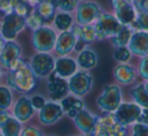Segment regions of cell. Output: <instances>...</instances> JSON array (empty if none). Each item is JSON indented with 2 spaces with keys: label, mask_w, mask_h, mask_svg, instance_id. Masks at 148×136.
<instances>
[{
  "label": "cell",
  "mask_w": 148,
  "mask_h": 136,
  "mask_svg": "<svg viewBox=\"0 0 148 136\" xmlns=\"http://www.w3.org/2000/svg\"><path fill=\"white\" fill-rule=\"evenodd\" d=\"M63 115L62 107L55 103H46L45 106L40 110L39 118L44 125H52L56 123Z\"/></svg>",
  "instance_id": "obj_13"
},
{
  "label": "cell",
  "mask_w": 148,
  "mask_h": 136,
  "mask_svg": "<svg viewBox=\"0 0 148 136\" xmlns=\"http://www.w3.org/2000/svg\"><path fill=\"white\" fill-rule=\"evenodd\" d=\"M61 107L63 113H66L70 118H73L79 111L83 109L84 104L81 100L74 97H64L61 101Z\"/></svg>",
  "instance_id": "obj_22"
},
{
  "label": "cell",
  "mask_w": 148,
  "mask_h": 136,
  "mask_svg": "<svg viewBox=\"0 0 148 136\" xmlns=\"http://www.w3.org/2000/svg\"><path fill=\"white\" fill-rule=\"evenodd\" d=\"M0 68H1V64H0ZM0 75H1V74H0Z\"/></svg>",
  "instance_id": "obj_45"
},
{
  "label": "cell",
  "mask_w": 148,
  "mask_h": 136,
  "mask_svg": "<svg viewBox=\"0 0 148 136\" xmlns=\"http://www.w3.org/2000/svg\"><path fill=\"white\" fill-rule=\"evenodd\" d=\"M72 21H73L72 16L68 12H65V11L57 13V14H55V17H54V23H55L56 27L62 32L67 31V30H69L71 27Z\"/></svg>",
  "instance_id": "obj_28"
},
{
  "label": "cell",
  "mask_w": 148,
  "mask_h": 136,
  "mask_svg": "<svg viewBox=\"0 0 148 136\" xmlns=\"http://www.w3.org/2000/svg\"><path fill=\"white\" fill-rule=\"evenodd\" d=\"M31 67L37 76L46 77L55 69V60L47 52H40L33 57Z\"/></svg>",
  "instance_id": "obj_7"
},
{
  "label": "cell",
  "mask_w": 148,
  "mask_h": 136,
  "mask_svg": "<svg viewBox=\"0 0 148 136\" xmlns=\"http://www.w3.org/2000/svg\"><path fill=\"white\" fill-rule=\"evenodd\" d=\"M133 135L135 136H148V125L142 123H137L133 127Z\"/></svg>",
  "instance_id": "obj_34"
},
{
  "label": "cell",
  "mask_w": 148,
  "mask_h": 136,
  "mask_svg": "<svg viewBox=\"0 0 148 136\" xmlns=\"http://www.w3.org/2000/svg\"><path fill=\"white\" fill-rule=\"evenodd\" d=\"M126 128L122 125L114 115H108L97 118L95 130L91 135L99 136H119L125 135Z\"/></svg>",
  "instance_id": "obj_2"
},
{
  "label": "cell",
  "mask_w": 148,
  "mask_h": 136,
  "mask_svg": "<svg viewBox=\"0 0 148 136\" xmlns=\"http://www.w3.org/2000/svg\"><path fill=\"white\" fill-rule=\"evenodd\" d=\"M132 34H133L132 30L128 25H122L121 29L118 31V33L110 38V42L112 43V45H114L117 48L125 47L129 43L130 39L132 37Z\"/></svg>",
  "instance_id": "obj_23"
},
{
  "label": "cell",
  "mask_w": 148,
  "mask_h": 136,
  "mask_svg": "<svg viewBox=\"0 0 148 136\" xmlns=\"http://www.w3.org/2000/svg\"><path fill=\"white\" fill-rule=\"evenodd\" d=\"M27 2L29 3V4L32 5L33 7H36L39 3L43 2V1H46V0H27Z\"/></svg>",
  "instance_id": "obj_42"
},
{
  "label": "cell",
  "mask_w": 148,
  "mask_h": 136,
  "mask_svg": "<svg viewBox=\"0 0 148 136\" xmlns=\"http://www.w3.org/2000/svg\"><path fill=\"white\" fill-rule=\"evenodd\" d=\"M141 108L137 104L125 103L121 104L115 111L114 116L124 126H127L136 121H139L141 116Z\"/></svg>",
  "instance_id": "obj_8"
},
{
  "label": "cell",
  "mask_w": 148,
  "mask_h": 136,
  "mask_svg": "<svg viewBox=\"0 0 148 136\" xmlns=\"http://www.w3.org/2000/svg\"><path fill=\"white\" fill-rule=\"evenodd\" d=\"M25 25H27V23H25V16L14 11H10L6 13L5 16L3 17L0 34L4 40L11 41L16 38V36L25 29Z\"/></svg>",
  "instance_id": "obj_4"
},
{
  "label": "cell",
  "mask_w": 148,
  "mask_h": 136,
  "mask_svg": "<svg viewBox=\"0 0 148 136\" xmlns=\"http://www.w3.org/2000/svg\"><path fill=\"white\" fill-rule=\"evenodd\" d=\"M131 95L133 97L134 101L140 107H143L145 109L148 108V93L144 87V84H140L132 89Z\"/></svg>",
  "instance_id": "obj_26"
},
{
  "label": "cell",
  "mask_w": 148,
  "mask_h": 136,
  "mask_svg": "<svg viewBox=\"0 0 148 136\" xmlns=\"http://www.w3.org/2000/svg\"><path fill=\"white\" fill-rule=\"evenodd\" d=\"M133 5L138 9V11L148 12V0H134Z\"/></svg>",
  "instance_id": "obj_38"
},
{
  "label": "cell",
  "mask_w": 148,
  "mask_h": 136,
  "mask_svg": "<svg viewBox=\"0 0 148 136\" xmlns=\"http://www.w3.org/2000/svg\"><path fill=\"white\" fill-rule=\"evenodd\" d=\"M31 103H32V105H33L34 109L41 110L42 108L45 106L46 102H45V100H44V98L40 97V95H35V97H33V99H32Z\"/></svg>",
  "instance_id": "obj_37"
},
{
  "label": "cell",
  "mask_w": 148,
  "mask_h": 136,
  "mask_svg": "<svg viewBox=\"0 0 148 136\" xmlns=\"http://www.w3.org/2000/svg\"><path fill=\"white\" fill-rule=\"evenodd\" d=\"M0 11L8 13L11 11V0H0Z\"/></svg>",
  "instance_id": "obj_39"
},
{
  "label": "cell",
  "mask_w": 148,
  "mask_h": 136,
  "mask_svg": "<svg viewBox=\"0 0 148 136\" xmlns=\"http://www.w3.org/2000/svg\"><path fill=\"white\" fill-rule=\"evenodd\" d=\"M76 42V36L74 35L71 31H68V30L63 31V33H61V35L56 40L55 47H54L56 53L61 56L67 55L75 48Z\"/></svg>",
  "instance_id": "obj_14"
},
{
  "label": "cell",
  "mask_w": 148,
  "mask_h": 136,
  "mask_svg": "<svg viewBox=\"0 0 148 136\" xmlns=\"http://www.w3.org/2000/svg\"><path fill=\"white\" fill-rule=\"evenodd\" d=\"M56 40L57 36L53 30L47 27H41L34 32L32 43L39 52H49L54 49Z\"/></svg>",
  "instance_id": "obj_6"
},
{
  "label": "cell",
  "mask_w": 148,
  "mask_h": 136,
  "mask_svg": "<svg viewBox=\"0 0 148 136\" xmlns=\"http://www.w3.org/2000/svg\"><path fill=\"white\" fill-rule=\"evenodd\" d=\"M25 23H27V25L29 29L33 30V31H36V30H38L39 27H41L42 25H43L45 21H44V19L41 17V15L36 11V9H33L32 12L25 17Z\"/></svg>",
  "instance_id": "obj_29"
},
{
  "label": "cell",
  "mask_w": 148,
  "mask_h": 136,
  "mask_svg": "<svg viewBox=\"0 0 148 136\" xmlns=\"http://www.w3.org/2000/svg\"><path fill=\"white\" fill-rule=\"evenodd\" d=\"M129 50L132 54L140 57L148 55V32L139 30L136 33L132 34V37L130 39Z\"/></svg>",
  "instance_id": "obj_11"
},
{
  "label": "cell",
  "mask_w": 148,
  "mask_h": 136,
  "mask_svg": "<svg viewBox=\"0 0 148 136\" xmlns=\"http://www.w3.org/2000/svg\"><path fill=\"white\" fill-rule=\"evenodd\" d=\"M11 102H12V97L10 91L4 87H0V109L6 110L7 108L10 107Z\"/></svg>",
  "instance_id": "obj_31"
},
{
  "label": "cell",
  "mask_w": 148,
  "mask_h": 136,
  "mask_svg": "<svg viewBox=\"0 0 148 136\" xmlns=\"http://www.w3.org/2000/svg\"><path fill=\"white\" fill-rule=\"evenodd\" d=\"M14 116L19 122H27L34 115V107L27 98H21L13 110Z\"/></svg>",
  "instance_id": "obj_18"
},
{
  "label": "cell",
  "mask_w": 148,
  "mask_h": 136,
  "mask_svg": "<svg viewBox=\"0 0 148 136\" xmlns=\"http://www.w3.org/2000/svg\"><path fill=\"white\" fill-rule=\"evenodd\" d=\"M121 27L122 23L118 21L116 15H113L111 13H101L95 25L97 40L103 41L108 38L110 39L118 33Z\"/></svg>",
  "instance_id": "obj_3"
},
{
  "label": "cell",
  "mask_w": 148,
  "mask_h": 136,
  "mask_svg": "<svg viewBox=\"0 0 148 136\" xmlns=\"http://www.w3.org/2000/svg\"><path fill=\"white\" fill-rule=\"evenodd\" d=\"M92 77L86 72H77L71 75L68 81V87L72 93L78 97L86 95L90 91Z\"/></svg>",
  "instance_id": "obj_9"
},
{
  "label": "cell",
  "mask_w": 148,
  "mask_h": 136,
  "mask_svg": "<svg viewBox=\"0 0 148 136\" xmlns=\"http://www.w3.org/2000/svg\"><path fill=\"white\" fill-rule=\"evenodd\" d=\"M139 122H142V123L148 125V108L141 113V116L139 118Z\"/></svg>",
  "instance_id": "obj_41"
},
{
  "label": "cell",
  "mask_w": 148,
  "mask_h": 136,
  "mask_svg": "<svg viewBox=\"0 0 148 136\" xmlns=\"http://www.w3.org/2000/svg\"><path fill=\"white\" fill-rule=\"evenodd\" d=\"M57 8L65 12H71L78 6L79 0H51Z\"/></svg>",
  "instance_id": "obj_30"
},
{
  "label": "cell",
  "mask_w": 148,
  "mask_h": 136,
  "mask_svg": "<svg viewBox=\"0 0 148 136\" xmlns=\"http://www.w3.org/2000/svg\"><path fill=\"white\" fill-rule=\"evenodd\" d=\"M77 61L83 69H91L95 67L97 63V54L91 50H83L78 55Z\"/></svg>",
  "instance_id": "obj_25"
},
{
  "label": "cell",
  "mask_w": 148,
  "mask_h": 136,
  "mask_svg": "<svg viewBox=\"0 0 148 136\" xmlns=\"http://www.w3.org/2000/svg\"><path fill=\"white\" fill-rule=\"evenodd\" d=\"M144 87H145V89L147 91V93H148V81L146 83H144Z\"/></svg>",
  "instance_id": "obj_44"
},
{
  "label": "cell",
  "mask_w": 148,
  "mask_h": 136,
  "mask_svg": "<svg viewBox=\"0 0 148 136\" xmlns=\"http://www.w3.org/2000/svg\"><path fill=\"white\" fill-rule=\"evenodd\" d=\"M56 5L54 4L53 1L51 0H46L43 2L39 3V4L36 6V11L41 15V17L44 19L45 23L50 21L55 17L56 14Z\"/></svg>",
  "instance_id": "obj_24"
},
{
  "label": "cell",
  "mask_w": 148,
  "mask_h": 136,
  "mask_svg": "<svg viewBox=\"0 0 148 136\" xmlns=\"http://www.w3.org/2000/svg\"><path fill=\"white\" fill-rule=\"evenodd\" d=\"M0 129L5 136H17L21 132V123L16 118H9Z\"/></svg>",
  "instance_id": "obj_27"
},
{
  "label": "cell",
  "mask_w": 148,
  "mask_h": 136,
  "mask_svg": "<svg viewBox=\"0 0 148 136\" xmlns=\"http://www.w3.org/2000/svg\"><path fill=\"white\" fill-rule=\"evenodd\" d=\"M136 27L141 31L148 32V12L146 11H138L136 19L134 21Z\"/></svg>",
  "instance_id": "obj_32"
},
{
  "label": "cell",
  "mask_w": 148,
  "mask_h": 136,
  "mask_svg": "<svg viewBox=\"0 0 148 136\" xmlns=\"http://www.w3.org/2000/svg\"><path fill=\"white\" fill-rule=\"evenodd\" d=\"M68 83L63 79V77L58 76L57 74H52L48 83V91L53 100H60L64 98L67 93Z\"/></svg>",
  "instance_id": "obj_16"
},
{
  "label": "cell",
  "mask_w": 148,
  "mask_h": 136,
  "mask_svg": "<svg viewBox=\"0 0 148 136\" xmlns=\"http://www.w3.org/2000/svg\"><path fill=\"white\" fill-rule=\"evenodd\" d=\"M7 82L15 91L27 93L35 89L38 80L31 65L19 58L8 68Z\"/></svg>",
  "instance_id": "obj_1"
},
{
  "label": "cell",
  "mask_w": 148,
  "mask_h": 136,
  "mask_svg": "<svg viewBox=\"0 0 148 136\" xmlns=\"http://www.w3.org/2000/svg\"><path fill=\"white\" fill-rule=\"evenodd\" d=\"M114 58L119 62H127L131 58V51L129 50V48H126V46L119 47L117 48L114 54Z\"/></svg>",
  "instance_id": "obj_33"
},
{
  "label": "cell",
  "mask_w": 148,
  "mask_h": 136,
  "mask_svg": "<svg viewBox=\"0 0 148 136\" xmlns=\"http://www.w3.org/2000/svg\"><path fill=\"white\" fill-rule=\"evenodd\" d=\"M9 118H10V117H9V115H8V113L6 112V110L0 109V128L4 125L5 122H6Z\"/></svg>",
  "instance_id": "obj_40"
},
{
  "label": "cell",
  "mask_w": 148,
  "mask_h": 136,
  "mask_svg": "<svg viewBox=\"0 0 148 136\" xmlns=\"http://www.w3.org/2000/svg\"><path fill=\"white\" fill-rule=\"evenodd\" d=\"M76 62L68 57L59 58L55 61V72L60 77H69L76 71Z\"/></svg>",
  "instance_id": "obj_19"
},
{
  "label": "cell",
  "mask_w": 148,
  "mask_h": 136,
  "mask_svg": "<svg viewBox=\"0 0 148 136\" xmlns=\"http://www.w3.org/2000/svg\"><path fill=\"white\" fill-rule=\"evenodd\" d=\"M139 74L145 80H148V55L142 58L139 65Z\"/></svg>",
  "instance_id": "obj_35"
},
{
  "label": "cell",
  "mask_w": 148,
  "mask_h": 136,
  "mask_svg": "<svg viewBox=\"0 0 148 136\" xmlns=\"http://www.w3.org/2000/svg\"><path fill=\"white\" fill-rule=\"evenodd\" d=\"M115 9V15L118 19V21L122 23V25H131L134 23L136 19V11L135 6L133 3L130 2H124L121 4L117 5L114 7Z\"/></svg>",
  "instance_id": "obj_17"
},
{
  "label": "cell",
  "mask_w": 148,
  "mask_h": 136,
  "mask_svg": "<svg viewBox=\"0 0 148 136\" xmlns=\"http://www.w3.org/2000/svg\"><path fill=\"white\" fill-rule=\"evenodd\" d=\"M21 135L23 136H41V135H43V133H42L38 128L34 127V126H29V127H25V129L23 130Z\"/></svg>",
  "instance_id": "obj_36"
},
{
  "label": "cell",
  "mask_w": 148,
  "mask_h": 136,
  "mask_svg": "<svg viewBox=\"0 0 148 136\" xmlns=\"http://www.w3.org/2000/svg\"><path fill=\"white\" fill-rule=\"evenodd\" d=\"M21 53V48L18 44L12 41L5 42L2 50L0 52V64L6 68H9L17 59Z\"/></svg>",
  "instance_id": "obj_12"
},
{
  "label": "cell",
  "mask_w": 148,
  "mask_h": 136,
  "mask_svg": "<svg viewBox=\"0 0 148 136\" xmlns=\"http://www.w3.org/2000/svg\"><path fill=\"white\" fill-rule=\"evenodd\" d=\"M5 42H4V39H3V37L1 36V34H0V52H1V50H2L3 46H4Z\"/></svg>",
  "instance_id": "obj_43"
},
{
  "label": "cell",
  "mask_w": 148,
  "mask_h": 136,
  "mask_svg": "<svg viewBox=\"0 0 148 136\" xmlns=\"http://www.w3.org/2000/svg\"><path fill=\"white\" fill-rule=\"evenodd\" d=\"M114 76L116 80L119 81L122 84H130L133 82L136 77V71L134 67L127 64H122L115 68L114 70Z\"/></svg>",
  "instance_id": "obj_21"
},
{
  "label": "cell",
  "mask_w": 148,
  "mask_h": 136,
  "mask_svg": "<svg viewBox=\"0 0 148 136\" xmlns=\"http://www.w3.org/2000/svg\"><path fill=\"white\" fill-rule=\"evenodd\" d=\"M101 10L95 3H81L76 8V21L81 25H90L93 21L97 19L101 14Z\"/></svg>",
  "instance_id": "obj_10"
},
{
  "label": "cell",
  "mask_w": 148,
  "mask_h": 136,
  "mask_svg": "<svg viewBox=\"0 0 148 136\" xmlns=\"http://www.w3.org/2000/svg\"><path fill=\"white\" fill-rule=\"evenodd\" d=\"M122 93L118 85H108L103 89L101 95L99 97L97 103L99 109L105 112H115L121 105Z\"/></svg>",
  "instance_id": "obj_5"
},
{
  "label": "cell",
  "mask_w": 148,
  "mask_h": 136,
  "mask_svg": "<svg viewBox=\"0 0 148 136\" xmlns=\"http://www.w3.org/2000/svg\"><path fill=\"white\" fill-rule=\"evenodd\" d=\"M71 32L76 36L77 39L82 41L85 45L92 44L97 40L95 25H81L79 23H77V25L72 27Z\"/></svg>",
  "instance_id": "obj_20"
},
{
  "label": "cell",
  "mask_w": 148,
  "mask_h": 136,
  "mask_svg": "<svg viewBox=\"0 0 148 136\" xmlns=\"http://www.w3.org/2000/svg\"><path fill=\"white\" fill-rule=\"evenodd\" d=\"M74 124L79 131L84 134H92L97 118L93 117L86 110H81L73 117Z\"/></svg>",
  "instance_id": "obj_15"
}]
</instances>
